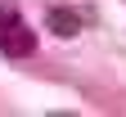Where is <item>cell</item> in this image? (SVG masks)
<instances>
[{
	"instance_id": "cell-1",
	"label": "cell",
	"mask_w": 126,
	"mask_h": 117,
	"mask_svg": "<svg viewBox=\"0 0 126 117\" xmlns=\"http://www.w3.org/2000/svg\"><path fill=\"white\" fill-rule=\"evenodd\" d=\"M0 50H5L9 59H27L32 50H36V32H32L18 14H9V18L0 23Z\"/></svg>"
},
{
	"instance_id": "cell-2",
	"label": "cell",
	"mask_w": 126,
	"mask_h": 117,
	"mask_svg": "<svg viewBox=\"0 0 126 117\" xmlns=\"http://www.w3.org/2000/svg\"><path fill=\"white\" fill-rule=\"evenodd\" d=\"M45 23H50V32H59V36H77L86 18H81L77 9H50V18H45Z\"/></svg>"
}]
</instances>
